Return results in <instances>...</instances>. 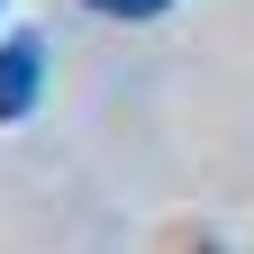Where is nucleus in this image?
<instances>
[{"label": "nucleus", "mask_w": 254, "mask_h": 254, "mask_svg": "<svg viewBox=\"0 0 254 254\" xmlns=\"http://www.w3.org/2000/svg\"><path fill=\"white\" fill-rule=\"evenodd\" d=\"M91 9H100V18H154L164 0H91Z\"/></svg>", "instance_id": "nucleus-2"}, {"label": "nucleus", "mask_w": 254, "mask_h": 254, "mask_svg": "<svg viewBox=\"0 0 254 254\" xmlns=\"http://www.w3.org/2000/svg\"><path fill=\"white\" fill-rule=\"evenodd\" d=\"M37 73H46L37 37H9V46H0V118H27V100H37Z\"/></svg>", "instance_id": "nucleus-1"}, {"label": "nucleus", "mask_w": 254, "mask_h": 254, "mask_svg": "<svg viewBox=\"0 0 254 254\" xmlns=\"http://www.w3.org/2000/svg\"><path fill=\"white\" fill-rule=\"evenodd\" d=\"M0 9H9V0H0Z\"/></svg>", "instance_id": "nucleus-3"}]
</instances>
